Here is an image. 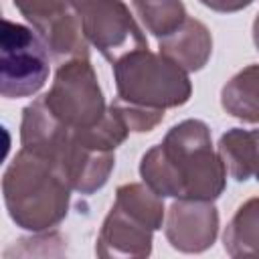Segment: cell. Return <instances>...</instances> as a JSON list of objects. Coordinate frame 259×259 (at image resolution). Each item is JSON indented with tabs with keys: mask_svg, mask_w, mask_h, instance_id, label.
Wrapping results in <instances>:
<instances>
[{
	"mask_svg": "<svg viewBox=\"0 0 259 259\" xmlns=\"http://www.w3.org/2000/svg\"><path fill=\"white\" fill-rule=\"evenodd\" d=\"M140 176L160 196L217 200L227 186V168L212 148L202 119L172 125L164 140L144 152Z\"/></svg>",
	"mask_w": 259,
	"mask_h": 259,
	"instance_id": "cell-1",
	"label": "cell"
},
{
	"mask_svg": "<svg viewBox=\"0 0 259 259\" xmlns=\"http://www.w3.org/2000/svg\"><path fill=\"white\" fill-rule=\"evenodd\" d=\"M20 144L51 162L71 190L81 194H93L103 188L115 166L113 152L87 148L73 130L51 113L42 97L22 109Z\"/></svg>",
	"mask_w": 259,
	"mask_h": 259,
	"instance_id": "cell-2",
	"label": "cell"
},
{
	"mask_svg": "<svg viewBox=\"0 0 259 259\" xmlns=\"http://www.w3.org/2000/svg\"><path fill=\"white\" fill-rule=\"evenodd\" d=\"M2 196L16 227L47 233L67 217L71 186L51 162L20 148L4 170Z\"/></svg>",
	"mask_w": 259,
	"mask_h": 259,
	"instance_id": "cell-3",
	"label": "cell"
},
{
	"mask_svg": "<svg viewBox=\"0 0 259 259\" xmlns=\"http://www.w3.org/2000/svg\"><path fill=\"white\" fill-rule=\"evenodd\" d=\"M164 214V196L156 194L148 184H121L99 229L95 253L105 259L148 257L152 253L154 231L162 229Z\"/></svg>",
	"mask_w": 259,
	"mask_h": 259,
	"instance_id": "cell-4",
	"label": "cell"
},
{
	"mask_svg": "<svg viewBox=\"0 0 259 259\" xmlns=\"http://www.w3.org/2000/svg\"><path fill=\"white\" fill-rule=\"evenodd\" d=\"M113 79L119 101L166 111L184 105L192 95L188 71L162 53L138 49L113 63Z\"/></svg>",
	"mask_w": 259,
	"mask_h": 259,
	"instance_id": "cell-5",
	"label": "cell"
},
{
	"mask_svg": "<svg viewBox=\"0 0 259 259\" xmlns=\"http://www.w3.org/2000/svg\"><path fill=\"white\" fill-rule=\"evenodd\" d=\"M42 99L51 113L73 132L93 130L109 111L89 57L61 63Z\"/></svg>",
	"mask_w": 259,
	"mask_h": 259,
	"instance_id": "cell-6",
	"label": "cell"
},
{
	"mask_svg": "<svg viewBox=\"0 0 259 259\" xmlns=\"http://www.w3.org/2000/svg\"><path fill=\"white\" fill-rule=\"evenodd\" d=\"M49 49L24 24L2 20L0 30V93L6 99L32 97L49 79Z\"/></svg>",
	"mask_w": 259,
	"mask_h": 259,
	"instance_id": "cell-7",
	"label": "cell"
},
{
	"mask_svg": "<svg viewBox=\"0 0 259 259\" xmlns=\"http://www.w3.org/2000/svg\"><path fill=\"white\" fill-rule=\"evenodd\" d=\"M16 10L30 22L55 61L89 57L81 14L71 0H12Z\"/></svg>",
	"mask_w": 259,
	"mask_h": 259,
	"instance_id": "cell-8",
	"label": "cell"
},
{
	"mask_svg": "<svg viewBox=\"0 0 259 259\" xmlns=\"http://www.w3.org/2000/svg\"><path fill=\"white\" fill-rule=\"evenodd\" d=\"M83 34L111 65L132 51L148 49V38L123 0H89L81 10Z\"/></svg>",
	"mask_w": 259,
	"mask_h": 259,
	"instance_id": "cell-9",
	"label": "cell"
},
{
	"mask_svg": "<svg viewBox=\"0 0 259 259\" xmlns=\"http://www.w3.org/2000/svg\"><path fill=\"white\" fill-rule=\"evenodd\" d=\"M164 235L180 253H202L217 241L219 210L214 200L178 198L166 210Z\"/></svg>",
	"mask_w": 259,
	"mask_h": 259,
	"instance_id": "cell-10",
	"label": "cell"
},
{
	"mask_svg": "<svg viewBox=\"0 0 259 259\" xmlns=\"http://www.w3.org/2000/svg\"><path fill=\"white\" fill-rule=\"evenodd\" d=\"M158 53L188 73L200 71L212 55V34L204 22L188 16L172 34L158 40Z\"/></svg>",
	"mask_w": 259,
	"mask_h": 259,
	"instance_id": "cell-11",
	"label": "cell"
},
{
	"mask_svg": "<svg viewBox=\"0 0 259 259\" xmlns=\"http://www.w3.org/2000/svg\"><path fill=\"white\" fill-rule=\"evenodd\" d=\"M223 109L245 123H259V65H247L221 89Z\"/></svg>",
	"mask_w": 259,
	"mask_h": 259,
	"instance_id": "cell-12",
	"label": "cell"
},
{
	"mask_svg": "<svg viewBox=\"0 0 259 259\" xmlns=\"http://www.w3.org/2000/svg\"><path fill=\"white\" fill-rule=\"evenodd\" d=\"M223 247L231 257L259 255V196L239 204L223 233Z\"/></svg>",
	"mask_w": 259,
	"mask_h": 259,
	"instance_id": "cell-13",
	"label": "cell"
},
{
	"mask_svg": "<svg viewBox=\"0 0 259 259\" xmlns=\"http://www.w3.org/2000/svg\"><path fill=\"white\" fill-rule=\"evenodd\" d=\"M217 152L227 168V174L233 180L247 182L253 176V156H255L253 130H243V127L227 130L219 140Z\"/></svg>",
	"mask_w": 259,
	"mask_h": 259,
	"instance_id": "cell-14",
	"label": "cell"
},
{
	"mask_svg": "<svg viewBox=\"0 0 259 259\" xmlns=\"http://www.w3.org/2000/svg\"><path fill=\"white\" fill-rule=\"evenodd\" d=\"M144 28L158 40L172 34L186 18L182 0H132Z\"/></svg>",
	"mask_w": 259,
	"mask_h": 259,
	"instance_id": "cell-15",
	"label": "cell"
},
{
	"mask_svg": "<svg viewBox=\"0 0 259 259\" xmlns=\"http://www.w3.org/2000/svg\"><path fill=\"white\" fill-rule=\"evenodd\" d=\"M125 121V125L130 127V132L136 134H144V132H152L162 119H164V111H154V109H144V107H134L127 105L119 99H113L109 103Z\"/></svg>",
	"mask_w": 259,
	"mask_h": 259,
	"instance_id": "cell-16",
	"label": "cell"
},
{
	"mask_svg": "<svg viewBox=\"0 0 259 259\" xmlns=\"http://www.w3.org/2000/svg\"><path fill=\"white\" fill-rule=\"evenodd\" d=\"M200 4H204L206 8L214 10V12H223V14H229V12H239L247 6H251L253 0H198Z\"/></svg>",
	"mask_w": 259,
	"mask_h": 259,
	"instance_id": "cell-17",
	"label": "cell"
},
{
	"mask_svg": "<svg viewBox=\"0 0 259 259\" xmlns=\"http://www.w3.org/2000/svg\"><path fill=\"white\" fill-rule=\"evenodd\" d=\"M255 134V156H253V176L259 182V130H253Z\"/></svg>",
	"mask_w": 259,
	"mask_h": 259,
	"instance_id": "cell-18",
	"label": "cell"
},
{
	"mask_svg": "<svg viewBox=\"0 0 259 259\" xmlns=\"http://www.w3.org/2000/svg\"><path fill=\"white\" fill-rule=\"evenodd\" d=\"M253 42H255V49L259 51V12L253 20Z\"/></svg>",
	"mask_w": 259,
	"mask_h": 259,
	"instance_id": "cell-19",
	"label": "cell"
}]
</instances>
